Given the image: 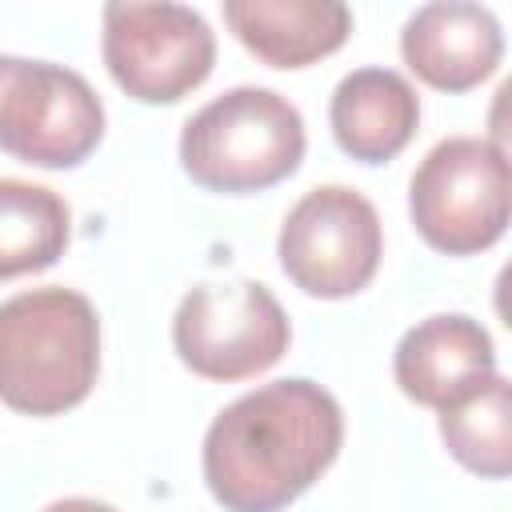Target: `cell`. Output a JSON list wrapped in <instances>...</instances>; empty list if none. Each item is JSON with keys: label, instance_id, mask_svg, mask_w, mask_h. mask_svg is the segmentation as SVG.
<instances>
[{"label": "cell", "instance_id": "obj_1", "mask_svg": "<svg viewBox=\"0 0 512 512\" xmlns=\"http://www.w3.org/2000/svg\"><path fill=\"white\" fill-rule=\"evenodd\" d=\"M344 412L312 380H272L232 400L204 436V484L224 512H284L340 456Z\"/></svg>", "mask_w": 512, "mask_h": 512}, {"label": "cell", "instance_id": "obj_2", "mask_svg": "<svg viewBox=\"0 0 512 512\" xmlns=\"http://www.w3.org/2000/svg\"><path fill=\"white\" fill-rule=\"evenodd\" d=\"M100 372V316L84 292L32 288L0 304V400L60 416L88 400Z\"/></svg>", "mask_w": 512, "mask_h": 512}, {"label": "cell", "instance_id": "obj_3", "mask_svg": "<svg viewBox=\"0 0 512 512\" xmlns=\"http://www.w3.org/2000/svg\"><path fill=\"white\" fill-rule=\"evenodd\" d=\"M304 160V116L272 88H232L208 100L180 132L184 172L224 196L264 192Z\"/></svg>", "mask_w": 512, "mask_h": 512}, {"label": "cell", "instance_id": "obj_4", "mask_svg": "<svg viewBox=\"0 0 512 512\" xmlns=\"http://www.w3.org/2000/svg\"><path fill=\"white\" fill-rule=\"evenodd\" d=\"M508 160L480 136L440 140L408 184V212L428 248L444 256H476L508 228Z\"/></svg>", "mask_w": 512, "mask_h": 512}, {"label": "cell", "instance_id": "obj_5", "mask_svg": "<svg viewBox=\"0 0 512 512\" xmlns=\"http://www.w3.org/2000/svg\"><path fill=\"white\" fill-rule=\"evenodd\" d=\"M104 136L92 84L48 60L0 56V152L32 168H76Z\"/></svg>", "mask_w": 512, "mask_h": 512}, {"label": "cell", "instance_id": "obj_6", "mask_svg": "<svg viewBox=\"0 0 512 512\" xmlns=\"http://www.w3.org/2000/svg\"><path fill=\"white\" fill-rule=\"evenodd\" d=\"M292 340L280 300L256 280L196 284L172 320V344L184 368L204 380H248L268 372Z\"/></svg>", "mask_w": 512, "mask_h": 512}, {"label": "cell", "instance_id": "obj_7", "mask_svg": "<svg viewBox=\"0 0 512 512\" xmlns=\"http://www.w3.org/2000/svg\"><path fill=\"white\" fill-rule=\"evenodd\" d=\"M384 232L372 200L344 184L312 188L280 224L276 256L284 276L320 300H344L372 284Z\"/></svg>", "mask_w": 512, "mask_h": 512}, {"label": "cell", "instance_id": "obj_8", "mask_svg": "<svg viewBox=\"0 0 512 512\" xmlns=\"http://www.w3.org/2000/svg\"><path fill=\"white\" fill-rule=\"evenodd\" d=\"M104 64L140 104H176L200 88L216 64V32L184 4H108Z\"/></svg>", "mask_w": 512, "mask_h": 512}, {"label": "cell", "instance_id": "obj_9", "mask_svg": "<svg viewBox=\"0 0 512 512\" xmlns=\"http://www.w3.org/2000/svg\"><path fill=\"white\" fill-rule=\"evenodd\" d=\"M404 64L436 92H468L484 84L504 56V32L480 4H424L400 32Z\"/></svg>", "mask_w": 512, "mask_h": 512}, {"label": "cell", "instance_id": "obj_10", "mask_svg": "<svg viewBox=\"0 0 512 512\" xmlns=\"http://www.w3.org/2000/svg\"><path fill=\"white\" fill-rule=\"evenodd\" d=\"M392 372L408 400L424 408H448L496 376V348L472 316L444 312L400 336Z\"/></svg>", "mask_w": 512, "mask_h": 512}, {"label": "cell", "instance_id": "obj_11", "mask_svg": "<svg viewBox=\"0 0 512 512\" xmlns=\"http://www.w3.org/2000/svg\"><path fill=\"white\" fill-rule=\"evenodd\" d=\"M224 24L268 68H308L352 32V8L336 0H228Z\"/></svg>", "mask_w": 512, "mask_h": 512}, {"label": "cell", "instance_id": "obj_12", "mask_svg": "<svg viewBox=\"0 0 512 512\" xmlns=\"http://www.w3.org/2000/svg\"><path fill=\"white\" fill-rule=\"evenodd\" d=\"M336 144L360 164H384L408 148L420 124L416 88L392 68L348 72L328 104Z\"/></svg>", "mask_w": 512, "mask_h": 512}, {"label": "cell", "instance_id": "obj_13", "mask_svg": "<svg viewBox=\"0 0 512 512\" xmlns=\"http://www.w3.org/2000/svg\"><path fill=\"white\" fill-rule=\"evenodd\" d=\"M72 212L60 192L28 180H0V280L52 268L68 248Z\"/></svg>", "mask_w": 512, "mask_h": 512}, {"label": "cell", "instance_id": "obj_14", "mask_svg": "<svg viewBox=\"0 0 512 512\" xmlns=\"http://www.w3.org/2000/svg\"><path fill=\"white\" fill-rule=\"evenodd\" d=\"M440 436L448 452L484 480H504L512 468V388L488 376L476 392L440 408Z\"/></svg>", "mask_w": 512, "mask_h": 512}, {"label": "cell", "instance_id": "obj_15", "mask_svg": "<svg viewBox=\"0 0 512 512\" xmlns=\"http://www.w3.org/2000/svg\"><path fill=\"white\" fill-rule=\"evenodd\" d=\"M44 512H116V508L104 504V500H92V496H68V500L48 504Z\"/></svg>", "mask_w": 512, "mask_h": 512}]
</instances>
